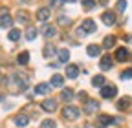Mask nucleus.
Segmentation results:
<instances>
[{
  "instance_id": "obj_1",
  "label": "nucleus",
  "mask_w": 132,
  "mask_h": 128,
  "mask_svg": "<svg viewBox=\"0 0 132 128\" xmlns=\"http://www.w3.org/2000/svg\"><path fill=\"white\" fill-rule=\"evenodd\" d=\"M62 115H64L66 119L73 121V119H77V117L81 115V110H79L77 106H66V108L62 110Z\"/></svg>"
},
{
  "instance_id": "obj_2",
  "label": "nucleus",
  "mask_w": 132,
  "mask_h": 128,
  "mask_svg": "<svg viewBox=\"0 0 132 128\" xmlns=\"http://www.w3.org/2000/svg\"><path fill=\"white\" fill-rule=\"evenodd\" d=\"M116 93H118V88L112 86V84H106V86L101 88V97L103 99H112V97H116Z\"/></svg>"
},
{
  "instance_id": "obj_3",
  "label": "nucleus",
  "mask_w": 132,
  "mask_h": 128,
  "mask_svg": "<svg viewBox=\"0 0 132 128\" xmlns=\"http://www.w3.org/2000/svg\"><path fill=\"white\" fill-rule=\"evenodd\" d=\"M81 29H82V33H94V31H95V22H94V20H90V19L82 20Z\"/></svg>"
},
{
  "instance_id": "obj_4",
  "label": "nucleus",
  "mask_w": 132,
  "mask_h": 128,
  "mask_svg": "<svg viewBox=\"0 0 132 128\" xmlns=\"http://www.w3.org/2000/svg\"><path fill=\"white\" fill-rule=\"evenodd\" d=\"M128 57H130V53H128L127 48H118V50H116V60L125 62V60H128Z\"/></svg>"
},
{
  "instance_id": "obj_5",
  "label": "nucleus",
  "mask_w": 132,
  "mask_h": 128,
  "mask_svg": "<svg viewBox=\"0 0 132 128\" xmlns=\"http://www.w3.org/2000/svg\"><path fill=\"white\" fill-rule=\"evenodd\" d=\"M2 17H0V28H11L13 24V19H11V15H7V9H2Z\"/></svg>"
},
{
  "instance_id": "obj_6",
  "label": "nucleus",
  "mask_w": 132,
  "mask_h": 128,
  "mask_svg": "<svg viewBox=\"0 0 132 128\" xmlns=\"http://www.w3.org/2000/svg\"><path fill=\"white\" fill-rule=\"evenodd\" d=\"M40 106H42L44 112H55V110H57V101H55V99H46Z\"/></svg>"
},
{
  "instance_id": "obj_7",
  "label": "nucleus",
  "mask_w": 132,
  "mask_h": 128,
  "mask_svg": "<svg viewBox=\"0 0 132 128\" xmlns=\"http://www.w3.org/2000/svg\"><path fill=\"white\" fill-rule=\"evenodd\" d=\"M50 92H52V84H48V83H40V84L35 88V93H37V95H48Z\"/></svg>"
},
{
  "instance_id": "obj_8",
  "label": "nucleus",
  "mask_w": 132,
  "mask_h": 128,
  "mask_svg": "<svg viewBox=\"0 0 132 128\" xmlns=\"http://www.w3.org/2000/svg\"><path fill=\"white\" fill-rule=\"evenodd\" d=\"M101 20H103V24H106V26H114V24H116V15L110 13V11H106V13L101 15Z\"/></svg>"
},
{
  "instance_id": "obj_9",
  "label": "nucleus",
  "mask_w": 132,
  "mask_h": 128,
  "mask_svg": "<svg viewBox=\"0 0 132 128\" xmlns=\"http://www.w3.org/2000/svg\"><path fill=\"white\" fill-rule=\"evenodd\" d=\"M99 110V103L97 101H88L85 104V114H94V112Z\"/></svg>"
},
{
  "instance_id": "obj_10",
  "label": "nucleus",
  "mask_w": 132,
  "mask_h": 128,
  "mask_svg": "<svg viewBox=\"0 0 132 128\" xmlns=\"http://www.w3.org/2000/svg\"><path fill=\"white\" fill-rule=\"evenodd\" d=\"M48 19H50V9H48V7H40V9L37 11V20L46 22Z\"/></svg>"
},
{
  "instance_id": "obj_11",
  "label": "nucleus",
  "mask_w": 132,
  "mask_h": 128,
  "mask_svg": "<svg viewBox=\"0 0 132 128\" xmlns=\"http://www.w3.org/2000/svg\"><path fill=\"white\" fill-rule=\"evenodd\" d=\"M99 68H101V70H110L112 68V57H108V55H105L103 59H101V62H99Z\"/></svg>"
},
{
  "instance_id": "obj_12",
  "label": "nucleus",
  "mask_w": 132,
  "mask_h": 128,
  "mask_svg": "<svg viewBox=\"0 0 132 128\" xmlns=\"http://www.w3.org/2000/svg\"><path fill=\"white\" fill-rule=\"evenodd\" d=\"M42 35H44L46 39H52V37L57 35V29H55L53 26H44V28H42Z\"/></svg>"
},
{
  "instance_id": "obj_13",
  "label": "nucleus",
  "mask_w": 132,
  "mask_h": 128,
  "mask_svg": "<svg viewBox=\"0 0 132 128\" xmlns=\"http://www.w3.org/2000/svg\"><path fill=\"white\" fill-rule=\"evenodd\" d=\"M61 99L66 101V103H70V101L73 99V90H72V88H64V90L61 92Z\"/></svg>"
},
{
  "instance_id": "obj_14",
  "label": "nucleus",
  "mask_w": 132,
  "mask_h": 128,
  "mask_svg": "<svg viewBox=\"0 0 132 128\" xmlns=\"http://www.w3.org/2000/svg\"><path fill=\"white\" fill-rule=\"evenodd\" d=\"M77 75H79V68L75 66V64H70V66L66 68V77H68V79H75Z\"/></svg>"
},
{
  "instance_id": "obj_15",
  "label": "nucleus",
  "mask_w": 132,
  "mask_h": 128,
  "mask_svg": "<svg viewBox=\"0 0 132 128\" xmlns=\"http://www.w3.org/2000/svg\"><path fill=\"white\" fill-rule=\"evenodd\" d=\"M52 86H55V88H62V84H64V79H62V75H59V73H55L53 77H52V83H50Z\"/></svg>"
},
{
  "instance_id": "obj_16",
  "label": "nucleus",
  "mask_w": 132,
  "mask_h": 128,
  "mask_svg": "<svg viewBox=\"0 0 132 128\" xmlns=\"http://www.w3.org/2000/svg\"><path fill=\"white\" fill-rule=\"evenodd\" d=\"M86 53H88L90 57H97L99 53H101V48H99L97 44H90V46L86 48Z\"/></svg>"
},
{
  "instance_id": "obj_17",
  "label": "nucleus",
  "mask_w": 132,
  "mask_h": 128,
  "mask_svg": "<svg viewBox=\"0 0 132 128\" xmlns=\"http://www.w3.org/2000/svg\"><path fill=\"white\" fill-rule=\"evenodd\" d=\"M130 97H121L119 103H118V110H128L130 108Z\"/></svg>"
},
{
  "instance_id": "obj_18",
  "label": "nucleus",
  "mask_w": 132,
  "mask_h": 128,
  "mask_svg": "<svg viewBox=\"0 0 132 128\" xmlns=\"http://www.w3.org/2000/svg\"><path fill=\"white\" fill-rule=\"evenodd\" d=\"M15 124L16 126H28L29 124V117L28 115H16L15 117Z\"/></svg>"
},
{
  "instance_id": "obj_19",
  "label": "nucleus",
  "mask_w": 132,
  "mask_h": 128,
  "mask_svg": "<svg viewBox=\"0 0 132 128\" xmlns=\"http://www.w3.org/2000/svg\"><path fill=\"white\" fill-rule=\"evenodd\" d=\"M92 84H94L95 88H103V86H105V75H95V77L92 79Z\"/></svg>"
},
{
  "instance_id": "obj_20",
  "label": "nucleus",
  "mask_w": 132,
  "mask_h": 128,
  "mask_svg": "<svg viewBox=\"0 0 132 128\" xmlns=\"http://www.w3.org/2000/svg\"><path fill=\"white\" fill-rule=\"evenodd\" d=\"M57 57H59L61 62H68L70 60V51L68 50H59L57 51Z\"/></svg>"
},
{
  "instance_id": "obj_21",
  "label": "nucleus",
  "mask_w": 132,
  "mask_h": 128,
  "mask_svg": "<svg viewBox=\"0 0 132 128\" xmlns=\"http://www.w3.org/2000/svg\"><path fill=\"white\" fill-rule=\"evenodd\" d=\"M116 44V37L114 35H108V37H105V40H103V46L106 48V50H110V48Z\"/></svg>"
},
{
  "instance_id": "obj_22",
  "label": "nucleus",
  "mask_w": 132,
  "mask_h": 128,
  "mask_svg": "<svg viewBox=\"0 0 132 128\" xmlns=\"http://www.w3.org/2000/svg\"><path fill=\"white\" fill-rule=\"evenodd\" d=\"M7 39H9L11 42H16V40L20 39V31H19V29H11L9 35H7Z\"/></svg>"
},
{
  "instance_id": "obj_23",
  "label": "nucleus",
  "mask_w": 132,
  "mask_h": 128,
  "mask_svg": "<svg viewBox=\"0 0 132 128\" xmlns=\"http://www.w3.org/2000/svg\"><path fill=\"white\" fill-rule=\"evenodd\" d=\"M99 123H101L103 126H106V124H112L114 119H112L110 115H99Z\"/></svg>"
},
{
  "instance_id": "obj_24",
  "label": "nucleus",
  "mask_w": 132,
  "mask_h": 128,
  "mask_svg": "<svg viewBox=\"0 0 132 128\" xmlns=\"http://www.w3.org/2000/svg\"><path fill=\"white\" fill-rule=\"evenodd\" d=\"M57 22H59L61 26H70V24H72V19H68V17H64V15H59V19H57Z\"/></svg>"
},
{
  "instance_id": "obj_25",
  "label": "nucleus",
  "mask_w": 132,
  "mask_h": 128,
  "mask_svg": "<svg viewBox=\"0 0 132 128\" xmlns=\"http://www.w3.org/2000/svg\"><path fill=\"white\" fill-rule=\"evenodd\" d=\"M16 60H19V64H28V60H29V53H28V51H22Z\"/></svg>"
},
{
  "instance_id": "obj_26",
  "label": "nucleus",
  "mask_w": 132,
  "mask_h": 128,
  "mask_svg": "<svg viewBox=\"0 0 132 128\" xmlns=\"http://www.w3.org/2000/svg\"><path fill=\"white\" fill-rule=\"evenodd\" d=\"M53 53H55V48H53L52 44H48V46L44 48V57H46V59H50V57H52Z\"/></svg>"
},
{
  "instance_id": "obj_27",
  "label": "nucleus",
  "mask_w": 132,
  "mask_h": 128,
  "mask_svg": "<svg viewBox=\"0 0 132 128\" xmlns=\"http://www.w3.org/2000/svg\"><path fill=\"white\" fill-rule=\"evenodd\" d=\"M35 37H37V29H35V28H28V31H26V39H28V40H33Z\"/></svg>"
},
{
  "instance_id": "obj_28",
  "label": "nucleus",
  "mask_w": 132,
  "mask_h": 128,
  "mask_svg": "<svg viewBox=\"0 0 132 128\" xmlns=\"http://www.w3.org/2000/svg\"><path fill=\"white\" fill-rule=\"evenodd\" d=\"M40 128H57V124H55V121H52V119H46V121L40 123Z\"/></svg>"
},
{
  "instance_id": "obj_29",
  "label": "nucleus",
  "mask_w": 132,
  "mask_h": 128,
  "mask_svg": "<svg viewBox=\"0 0 132 128\" xmlns=\"http://www.w3.org/2000/svg\"><path fill=\"white\" fill-rule=\"evenodd\" d=\"M82 7H85V9H94L95 2H94V0H82Z\"/></svg>"
},
{
  "instance_id": "obj_30",
  "label": "nucleus",
  "mask_w": 132,
  "mask_h": 128,
  "mask_svg": "<svg viewBox=\"0 0 132 128\" xmlns=\"http://www.w3.org/2000/svg\"><path fill=\"white\" fill-rule=\"evenodd\" d=\"M116 7H118V11H119V13H123V11H125V7H127V0H119Z\"/></svg>"
},
{
  "instance_id": "obj_31",
  "label": "nucleus",
  "mask_w": 132,
  "mask_h": 128,
  "mask_svg": "<svg viewBox=\"0 0 132 128\" xmlns=\"http://www.w3.org/2000/svg\"><path fill=\"white\" fill-rule=\"evenodd\" d=\"M121 79H123V81H128V79H132V70H125V71L121 73Z\"/></svg>"
},
{
  "instance_id": "obj_32",
  "label": "nucleus",
  "mask_w": 132,
  "mask_h": 128,
  "mask_svg": "<svg viewBox=\"0 0 132 128\" xmlns=\"http://www.w3.org/2000/svg\"><path fill=\"white\" fill-rule=\"evenodd\" d=\"M16 19H19V22H28V13H19V17H16Z\"/></svg>"
},
{
  "instance_id": "obj_33",
  "label": "nucleus",
  "mask_w": 132,
  "mask_h": 128,
  "mask_svg": "<svg viewBox=\"0 0 132 128\" xmlns=\"http://www.w3.org/2000/svg\"><path fill=\"white\" fill-rule=\"evenodd\" d=\"M62 2H64V0H50V6H52V7H59V6H62Z\"/></svg>"
},
{
  "instance_id": "obj_34",
  "label": "nucleus",
  "mask_w": 132,
  "mask_h": 128,
  "mask_svg": "<svg viewBox=\"0 0 132 128\" xmlns=\"http://www.w3.org/2000/svg\"><path fill=\"white\" fill-rule=\"evenodd\" d=\"M99 2H101V6H106V4L110 2V0H99Z\"/></svg>"
},
{
  "instance_id": "obj_35",
  "label": "nucleus",
  "mask_w": 132,
  "mask_h": 128,
  "mask_svg": "<svg viewBox=\"0 0 132 128\" xmlns=\"http://www.w3.org/2000/svg\"><path fill=\"white\" fill-rule=\"evenodd\" d=\"M64 2H75V0H64Z\"/></svg>"
},
{
  "instance_id": "obj_36",
  "label": "nucleus",
  "mask_w": 132,
  "mask_h": 128,
  "mask_svg": "<svg viewBox=\"0 0 132 128\" xmlns=\"http://www.w3.org/2000/svg\"><path fill=\"white\" fill-rule=\"evenodd\" d=\"M2 99H4V95H2V93H0V101H2Z\"/></svg>"
},
{
  "instance_id": "obj_37",
  "label": "nucleus",
  "mask_w": 132,
  "mask_h": 128,
  "mask_svg": "<svg viewBox=\"0 0 132 128\" xmlns=\"http://www.w3.org/2000/svg\"><path fill=\"white\" fill-rule=\"evenodd\" d=\"M0 81H2V71H0Z\"/></svg>"
},
{
  "instance_id": "obj_38",
  "label": "nucleus",
  "mask_w": 132,
  "mask_h": 128,
  "mask_svg": "<svg viewBox=\"0 0 132 128\" xmlns=\"http://www.w3.org/2000/svg\"><path fill=\"white\" fill-rule=\"evenodd\" d=\"M24 2H31V0H24Z\"/></svg>"
}]
</instances>
